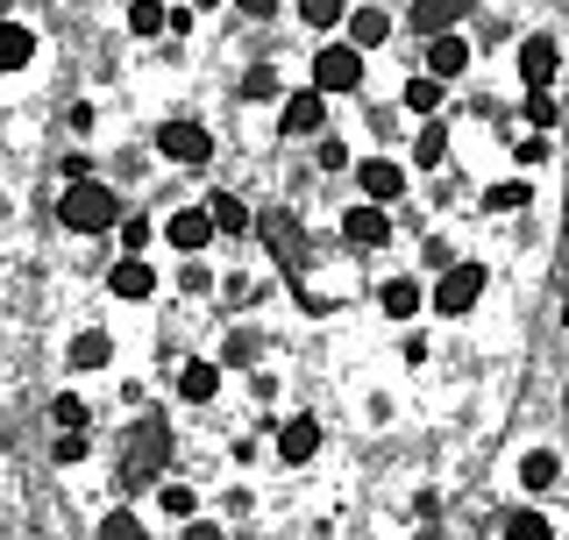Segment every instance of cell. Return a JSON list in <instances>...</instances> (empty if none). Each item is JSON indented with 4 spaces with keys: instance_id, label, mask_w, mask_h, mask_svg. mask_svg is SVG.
Here are the masks:
<instances>
[{
    "instance_id": "cell-1",
    "label": "cell",
    "mask_w": 569,
    "mask_h": 540,
    "mask_svg": "<svg viewBox=\"0 0 569 540\" xmlns=\"http://www.w3.org/2000/svg\"><path fill=\"white\" fill-rule=\"evenodd\" d=\"M485 284H491V270H485V263L456 257V263L441 270L435 284H427V306H435L441 320H462V313H477V299H485Z\"/></svg>"
},
{
    "instance_id": "cell-2",
    "label": "cell",
    "mask_w": 569,
    "mask_h": 540,
    "mask_svg": "<svg viewBox=\"0 0 569 540\" xmlns=\"http://www.w3.org/2000/svg\"><path fill=\"white\" fill-rule=\"evenodd\" d=\"M58 221L71 236H100V228H114V186H100V178H71L64 200H58Z\"/></svg>"
},
{
    "instance_id": "cell-3",
    "label": "cell",
    "mask_w": 569,
    "mask_h": 540,
    "mask_svg": "<svg viewBox=\"0 0 569 540\" xmlns=\"http://www.w3.org/2000/svg\"><path fill=\"white\" fill-rule=\"evenodd\" d=\"M356 86H363V50H349L342 36H335V43H320L313 50V93L335 100V93H356Z\"/></svg>"
},
{
    "instance_id": "cell-4",
    "label": "cell",
    "mask_w": 569,
    "mask_h": 540,
    "mask_svg": "<svg viewBox=\"0 0 569 540\" xmlns=\"http://www.w3.org/2000/svg\"><path fill=\"white\" fill-rule=\"evenodd\" d=\"M278 129L299 136V142L328 136V100H320L313 86H299V93H278Z\"/></svg>"
},
{
    "instance_id": "cell-5",
    "label": "cell",
    "mask_w": 569,
    "mask_h": 540,
    "mask_svg": "<svg viewBox=\"0 0 569 540\" xmlns=\"http://www.w3.org/2000/svg\"><path fill=\"white\" fill-rule=\"evenodd\" d=\"M356 186H363V207H391L406 200V164L399 157H363V164H349Z\"/></svg>"
},
{
    "instance_id": "cell-6",
    "label": "cell",
    "mask_w": 569,
    "mask_h": 540,
    "mask_svg": "<svg viewBox=\"0 0 569 540\" xmlns=\"http://www.w3.org/2000/svg\"><path fill=\"white\" fill-rule=\"evenodd\" d=\"M556 71H562V43L556 36H527L520 43V86L527 93H556Z\"/></svg>"
},
{
    "instance_id": "cell-7",
    "label": "cell",
    "mask_w": 569,
    "mask_h": 540,
    "mask_svg": "<svg viewBox=\"0 0 569 540\" xmlns=\"http://www.w3.org/2000/svg\"><path fill=\"white\" fill-rule=\"evenodd\" d=\"M157 157H171V164H207L213 136L200 129V121H164V129H157Z\"/></svg>"
},
{
    "instance_id": "cell-8",
    "label": "cell",
    "mask_w": 569,
    "mask_h": 540,
    "mask_svg": "<svg viewBox=\"0 0 569 540\" xmlns=\"http://www.w3.org/2000/svg\"><path fill=\"white\" fill-rule=\"evenodd\" d=\"M271 448H278L284 470H307V462L320 456V420H307V412H299V420H284L278 434H271Z\"/></svg>"
},
{
    "instance_id": "cell-9",
    "label": "cell",
    "mask_w": 569,
    "mask_h": 540,
    "mask_svg": "<svg viewBox=\"0 0 569 540\" xmlns=\"http://www.w3.org/2000/svg\"><path fill=\"white\" fill-rule=\"evenodd\" d=\"M462 71H470V36L462 29H449V36H427V79H462Z\"/></svg>"
},
{
    "instance_id": "cell-10",
    "label": "cell",
    "mask_w": 569,
    "mask_h": 540,
    "mask_svg": "<svg viewBox=\"0 0 569 540\" xmlns=\"http://www.w3.org/2000/svg\"><path fill=\"white\" fill-rule=\"evenodd\" d=\"M342 43L363 50V58H370L378 43H391V8H349V14H342Z\"/></svg>"
},
{
    "instance_id": "cell-11",
    "label": "cell",
    "mask_w": 569,
    "mask_h": 540,
    "mask_svg": "<svg viewBox=\"0 0 569 540\" xmlns=\"http://www.w3.org/2000/svg\"><path fill=\"white\" fill-rule=\"evenodd\" d=\"M107 292H114L121 306H142V299H157V270L142 257H121L114 270H107Z\"/></svg>"
},
{
    "instance_id": "cell-12",
    "label": "cell",
    "mask_w": 569,
    "mask_h": 540,
    "mask_svg": "<svg viewBox=\"0 0 569 540\" xmlns=\"http://www.w3.org/2000/svg\"><path fill=\"white\" fill-rule=\"evenodd\" d=\"M157 236H164V242L178 249V257H200V249L213 242V228H207V213H200V207H178L171 221L157 228Z\"/></svg>"
},
{
    "instance_id": "cell-13",
    "label": "cell",
    "mask_w": 569,
    "mask_h": 540,
    "mask_svg": "<svg viewBox=\"0 0 569 540\" xmlns=\"http://www.w3.org/2000/svg\"><path fill=\"white\" fill-rule=\"evenodd\" d=\"M420 306H427V284H420V278H406V270L378 284V313H385V320H413Z\"/></svg>"
},
{
    "instance_id": "cell-14",
    "label": "cell",
    "mask_w": 569,
    "mask_h": 540,
    "mask_svg": "<svg viewBox=\"0 0 569 540\" xmlns=\"http://www.w3.org/2000/svg\"><path fill=\"white\" fill-rule=\"evenodd\" d=\"M178 399H186V406H213V399H221V363H207V356L178 363Z\"/></svg>"
},
{
    "instance_id": "cell-15",
    "label": "cell",
    "mask_w": 569,
    "mask_h": 540,
    "mask_svg": "<svg viewBox=\"0 0 569 540\" xmlns=\"http://www.w3.org/2000/svg\"><path fill=\"white\" fill-rule=\"evenodd\" d=\"M342 236H349L356 249H385V242H391V213H385V207H349V213H342Z\"/></svg>"
},
{
    "instance_id": "cell-16",
    "label": "cell",
    "mask_w": 569,
    "mask_h": 540,
    "mask_svg": "<svg viewBox=\"0 0 569 540\" xmlns=\"http://www.w3.org/2000/svg\"><path fill=\"white\" fill-rule=\"evenodd\" d=\"M406 14H413L420 36H449L462 14H470V0H406Z\"/></svg>"
},
{
    "instance_id": "cell-17",
    "label": "cell",
    "mask_w": 569,
    "mask_h": 540,
    "mask_svg": "<svg viewBox=\"0 0 569 540\" xmlns=\"http://www.w3.org/2000/svg\"><path fill=\"white\" fill-rule=\"evenodd\" d=\"M29 64H36V29L0 22V71H29Z\"/></svg>"
},
{
    "instance_id": "cell-18",
    "label": "cell",
    "mask_w": 569,
    "mask_h": 540,
    "mask_svg": "<svg viewBox=\"0 0 569 540\" xmlns=\"http://www.w3.org/2000/svg\"><path fill=\"white\" fill-rule=\"evenodd\" d=\"M200 213H207V228H213V236H249V207L236 200V192H213V200H207Z\"/></svg>"
},
{
    "instance_id": "cell-19",
    "label": "cell",
    "mask_w": 569,
    "mask_h": 540,
    "mask_svg": "<svg viewBox=\"0 0 569 540\" xmlns=\"http://www.w3.org/2000/svg\"><path fill=\"white\" fill-rule=\"evenodd\" d=\"M64 356H71V370H107V363H114V341H107L100 328H79Z\"/></svg>"
},
{
    "instance_id": "cell-20",
    "label": "cell",
    "mask_w": 569,
    "mask_h": 540,
    "mask_svg": "<svg viewBox=\"0 0 569 540\" xmlns=\"http://www.w3.org/2000/svg\"><path fill=\"white\" fill-rule=\"evenodd\" d=\"M441 93H449L441 79H427V71H413V79L399 86V107H406V114H427V121H435V114H441Z\"/></svg>"
},
{
    "instance_id": "cell-21",
    "label": "cell",
    "mask_w": 569,
    "mask_h": 540,
    "mask_svg": "<svg viewBox=\"0 0 569 540\" xmlns=\"http://www.w3.org/2000/svg\"><path fill=\"white\" fill-rule=\"evenodd\" d=\"M556 477H562L556 448H527V456H520V483H527V491H556Z\"/></svg>"
},
{
    "instance_id": "cell-22",
    "label": "cell",
    "mask_w": 569,
    "mask_h": 540,
    "mask_svg": "<svg viewBox=\"0 0 569 540\" xmlns=\"http://www.w3.org/2000/svg\"><path fill=\"white\" fill-rule=\"evenodd\" d=\"M157 512H164V519H200V491L178 483V477H164V483H157Z\"/></svg>"
},
{
    "instance_id": "cell-23",
    "label": "cell",
    "mask_w": 569,
    "mask_h": 540,
    "mask_svg": "<svg viewBox=\"0 0 569 540\" xmlns=\"http://www.w3.org/2000/svg\"><path fill=\"white\" fill-rule=\"evenodd\" d=\"M533 200V178H498V186H485V213H520Z\"/></svg>"
},
{
    "instance_id": "cell-24",
    "label": "cell",
    "mask_w": 569,
    "mask_h": 540,
    "mask_svg": "<svg viewBox=\"0 0 569 540\" xmlns=\"http://www.w3.org/2000/svg\"><path fill=\"white\" fill-rule=\"evenodd\" d=\"M164 8H171V0H129V14H121V22H129V36L150 43V36H164Z\"/></svg>"
},
{
    "instance_id": "cell-25",
    "label": "cell",
    "mask_w": 569,
    "mask_h": 540,
    "mask_svg": "<svg viewBox=\"0 0 569 540\" xmlns=\"http://www.w3.org/2000/svg\"><path fill=\"white\" fill-rule=\"evenodd\" d=\"M441 157H449V121H427V129L413 136V164H420V171H435Z\"/></svg>"
},
{
    "instance_id": "cell-26",
    "label": "cell",
    "mask_w": 569,
    "mask_h": 540,
    "mask_svg": "<svg viewBox=\"0 0 569 540\" xmlns=\"http://www.w3.org/2000/svg\"><path fill=\"white\" fill-rule=\"evenodd\" d=\"M157 456H164V427H142V434H136V448H129V477H150L157 470Z\"/></svg>"
},
{
    "instance_id": "cell-27",
    "label": "cell",
    "mask_w": 569,
    "mask_h": 540,
    "mask_svg": "<svg viewBox=\"0 0 569 540\" xmlns=\"http://www.w3.org/2000/svg\"><path fill=\"white\" fill-rule=\"evenodd\" d=\"M342 14H349V0H299V22L320 29V36H335V29H342Z\"/></svg>"
},
{
    "instance_id": "cell-28",
    "label": "cell",
    "mask_w": 569,
    "mask_h": 540,
    "mask_svg": "<svg viewBox=\"0 0 569 540\" xmlns=\"http://www.w3.org/2000/svg\"><path fill=\"white\" fill-rule=\"evenodd\" d=\"M506 540H556V519L533 512V506H520V512L506 519Z\"/></svg>"
},
{
    "instance_id": "cell-29",
    "label": "cell",
    "mask_w": 569,
    "mask_h": 540,
    "mask_svg": "<svg viewBox=\"0 0 569 540\" xmlns=\"http://www.w3.org/2000/svg\"><path fill=\"white\" fill-rule=\"evenodd\" d=\"M50 420H58V434H86V420H93V406H86L79 391H58V406H50Z\"/></svg>"
},
{
    "instance_id": "cell-30",
    "label": "cell",
    "mask_w": 569,
    "mask_h": 540,
    "mask_svg": "<svg viewBox=\"0 0 569 540\" xmlns=\"http://www.w3.org/2000/svg\"><path fill=\"white\" fill-rule=\"evenodd\" d=\"M520 121H527L533 136H548V129H556V121H562V107H556V93H527V107H520Z\"/></svg>"
},
{
    "instance_id": "cell-31",
    "label": "cell",
    "mask_w": 569,
    "mask_h": 540,
    "mask_svg": "<svg viewBox=\"0 0 569 540\" xmlns=\"http://www.w3.org/2000/svg\"><path fill=\"white\" fill-rule=\"evenodd\" d=\"M100 540H150V527H142L136 512H121V506H114V512L100 519Z\"/></svg>"
},
{
    "instance_id": "cell-32",
    "label": "cell",
    "mask_w": 569,
    "mask_h": 540,
    "mask_svg": "<svg viewBox=\"0 0 569 540\" xmlns=\"http://www.w3.org/2000/svg\"><path fill=\"white\" fill-rule=\"evenodd\" d=\"M313 164H320V171H349L356 157H349V142H342V136H313Z\"/></svg>"
},
{
    "instance_id": "cell-33",
    "label": "cell",
    "mask_w": 569,
    "mask_h": 540,
    "mask_svg": "<svg viewBox=\"0 0 569 540\" xmlns=\"http://www.w3.org/2000/svg\"><path fill=\"white\" fill-rule=\"evenodd\" d=\"M278 93H284L278 64H257V71H249V79H242V100H278Z\"/></svg>"
},
{
    "instance_id": "cell-34",
    "label": "cell",
    "mask_w": 569,
    "mask_h": 540,
    "mask_svg": "<svg viewBox=\"0 0 569 540\" xmlns=\"http://www.w3.org/2000/svg\"><path fill=\"white\" fill-rule=\"evenodd\" d=\"M86 456H93V441H86V434H58V441H50V462H58V470H79Z\"/></svg>"
},
{
    "instance_id": "cell-35",
    "label": "cell",
    "mask_w": 569,
    "mask_h": 540,
    "mask_svg": "<svg viewBox=\"0 0 569 540\" xmlns=\"http://www.w3.org/2000/svg\"><path fill=\"white\" fill-rule=\"evenodd\" d=\"M221 363H228V370H257V334H236V341L221 349Z\"/></svg>"
},
{
    "instance_id": "cell-36",
    "label": "cell",
    "mask_w": 569,
    "mask_h": 540,
    "mask_svg": "<svg viewBox=\"0 0 569 540\" xmlns=\"http://www.w3.org/2000/svg\"><path fill=\"white\" fill-rule=\"evenodd\" d=\"M150 242H157V228H150V221H121V249H129V257H142Z\"/></svg>"
},
{
    "instance_id": "cell-37",
    "label": "cell",
    "mask_w": 569,
    "mask_h": 540,
    "mask_svg": "<svg viewBox=\"0 0 569 540\" xmlns=\"http://www.w3.org/2000/svg\"><path fill=\"white\" fill-rule=\"evenodd\" d=\"M64 129H71V136H93V129H100V114H93V100H79V107H71V114H64Z\"/></svg>"
},
{
    "instance_id": "cell-38",
    "label": "cell",
    "mask_w": 569,
    "mask_h": 540,
    "mask_svg": "<svg viewBox=\"0 0 569 540\" xmlns=\"http://www.w3.org/2000/svg\"><path fill=\"white\" fill-rule=\"evenodd\" d=\"M186 540H228L221 519H186Z\"/></svg>"
},
{
    "instance_id": "cell-39",
    "label": "cell",
    "mask_w": 569,
    "mask_h": 540,
    "mask_svg": "<svg viewBox=\"0 0 569 540\" xmlns=\"http://www.w3.org/2000/svg\"><path fill=\"white\" fill-rule=\"evenodd\" d=\"M512 157H520V164H548V136H527V142H520Z\"/></svg>"
},
{
    "instance_id": "cell-40",
    "label": "cell",
    "mask_w": 569,
    "mask_h": 540,
    "mask_svg": "<svg viewBox=\"0 0 569 540\" xmlns=\"http://www.w3.org/2000/svg\"><path fill=\"white\" fill-rule=\"evenodd\" d=\"M236 8L249 14V22H278V0H236Z\"/></svg>"
},
{
    "instance_id": "cell-41",
    "label": "cell",
    "mask_w": 569,
    "mask_h": 540,
    "mask_svg": "<svg viewBox=\"0 0 569 540\" xmlns=\"http://www.w3.org/2000/svg\"><path fill=\"white\" fill-rule=\"evenodd\" d=\"M200 8H221V0H192V14H200Z\"/></svg>"
},
{
    "instance_id": "cell-42",
    "label": "cell",
    "mask_w": 569,
    "mask_h": 540,
    "mask_svg": "<svg viewBox=\"0 0 569 540\" xmlns=\"http://www.w3.org/2000/svg\"><path fill=\"white\" fill-rule=\"evenodd\" d=\"M370 8H399V0H370Z\"/></svg>"
}]
</instances>
